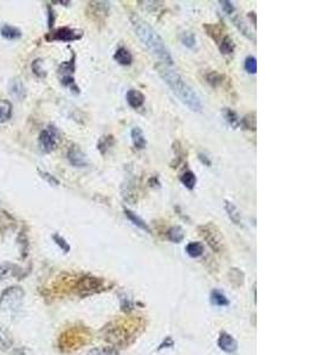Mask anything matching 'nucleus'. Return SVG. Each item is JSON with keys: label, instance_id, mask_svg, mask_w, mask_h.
Returning <instances> with one entry per match:
<instances>
[{"label": "nucleus", "instance_id": "nucleus-10", "mask_svg": "<svg viewBox=\"0 0 316 355\" xmlns=\"http://www.w3.org/2000/svg\"><path fill=\"white\" fill-rule=\"evenodd\" d=\"M67 160H69V162L71 163L73 167L82 168L88 165L85 154L77 146H72L67 150Z\"/></svg>", "mask_w": 316, "mask_h": 355}, {"label": "nucleus", "instance_id": "nucleus-38", "mask_svg": "<svg viewBox=\"0 0 316 355\" xmlns=\"http://www.w3.org/2000/svg\"><path fill=\"white\" fill-rule=\"evenodd\" d=\"M109 140H112V137H103L102 139H101L100 142H99V144H97V148L101 150L104 154V152H106V149H108L109 146H110V143H109Z\"/></svg>", "mask_w": 316, "mask_h": 355}, {"label": "nucleus", "instance_id": "nucleus-4", "mask_svg": "<svg viewBox=\"0 0 316 355\" xmlns=\"http://www.w3.org/2000/svg\"><path fill=\"white\" fill-rule=\"evenodd\" d=\"M73 72H75V55H72L71 61L61 64L58 68V75H60L61 83L64 86L69 88L73 94H79V88L73 78Z\"/></svg>", "mask_w": 316, "mask_h": 355}, {"label": "nucleus", "instance_id": "nucleus-12", "mask_svg": "<svg viewBox=\"0 0 316 355\" xmlns=\"http://www.w3.org/2000/svg\"><path fill=\"white\" fill-rule=\"evenodd\" d=\"M218 346H219L220 350L225 352V353H230V354L235 353L238 348L237 341H236L231 335L225 332L220 333L219 338H218Z\"/></svg>", "mask_w": 316, "mask_h": 355}, {"label": "nucleus", "instance_id": "nucleus-7", "mask_svg": "<svg viewBox=\"0 0 316 355\" xmlns=\"http://www.w3.org/2000/svg\"><path fill=\"white\" fill-rule=\"evenodd\" d=\"M200 234L202 238L206 240L211 249L214 250V252H220L223 249V238L220 231L218 230L217 226H214L213 224H207L205 226H201Z\"/></svg>", "mask_w": 316, "mask_h": 355}, {"label": "nucleus", "instance_id": "nucleus-1", "mask_svg": "<svg viewBox=\"0 0 316 355\" xmlns=\"http://www.w3.org/2000/svg\"><path fill=\"white\" fill-rule=\"evenodd\" d=\"M130 24L140 42L148 49V51L153 56H155L160 61L159 63L173 68L174 60L172 57L170 49L167 48L166 43L161 38L160 35L147 21L141 19L140 17L135 14L130 15Z\"/></svg>", "mask_w": 316, "mask_h": 355}, {"label": "nucleus", "instance_id": "nucleus-5", "mask_svg": "<svg viewBox=\"0 0 316 355\" xmlns=\"http://www.w3.org/2000/svg\"><path fill=\"white\" fill-rule=\"evenodd\" d=\"M83 37V31L71 29V27H60L45 36L48 42H64L70 43L79 41Z\"/></svg>", "mask_w": 316, "mask_h": 355}, {"label": "nucleus", "instance_id": "nucleus-26", "mask_svg": "<svg viewBox=\"0 0 316 355\" xmlns=\"http://www.w3.org/2000/svg\"><path fill=\"white\" fill-rule=\"evenodd\" d=\"M18 244H19L21 258L25 259L27 255H29V238H27L26 233L24 231H20L19 236H18Z\"/></svg>", "mask_w": 316, "mask_h": 355}, {"label": "nucleus", "instance_id": "nucleus-29", "mask_svg": "<svg viewBox=\"0 0 316 355\" xmlns=\"http://www.w3.org/2000/svg\"><path fill=\"white\" fill-rule=\"evenodd\" d=\"M211 303L218 307H224V305H229V299L226 298V296L219 292L218 290H213L211 292Z\"/></svg>", "mask_w": 316, "mask_h": 355}, {"label": "nucleus", "instance_id": "nucleus-9", "mask_svg": "<svg viewBox=\"0 0 316 355\" xmlns=\"http://www.w3.org/2000/svg\"><path fill=\"white\" fill-rule=\"evenodd\" d=\"M27 274H29V271H24L19 265L17 264L8 263V262L0 264V280H5L7 279V277H14V279L17 280H23Z\"/></svg>", "mask_w": 316, "mask_h": 355}, {"label": "nucleus", "instance_id": "nucleus-23", "mask_svg": "<svg viewBox=\"0 0 316 355\" xmlns=\"http://www.w3.org/2000/svg\"><path fill=\"white\" fill-rule=\"evenodd\" d=\"M180 183H182L184 186H185L187 190H193L195 187V184H197V177L195 174L191 171H186L184 172L182 175H180Z\"/></svg>", "mask_w": 316, "mask_h": 355}, {"label": "nucleus", "instance_id": "nucleus-3", "mask_svg": "<svg viewBox=\"0 0 316 355\" xmlns=\"http://www.w3.org/2000/svg\"><path fill=\"white\" fill-rule=\"evenodd\" d=\"M24 290L21 286L12 285L6 288L0 295V309L1 310H16L23 302Z\"/></svg>", "mask_w": 316, "mask_h": 355}, {"label": "nucleus", "instance_id": "nucleus-27", "mask_svg": "<svg viewBox=\"0 0 316 355\" xmlns=\"http://www.w3.org/2000/svg\"><path fill=\"white\" fill-rule=\"evenodd\" d=\"M167 237L171 242L180 243L184 238H185V232H184V230L180 226H174L168 230Z\"/></svg>", "mask_w": 316, "mask_h": 355}, {"label": "nucleus", "instance_id": "nucleus-40", "mask_svg": "<svg viewBox=\"0 0 316 355\" xmlns=\"http://www.w3.org/2000/svg\"><path fill=\"white\" fill-rule=\"evenodd\" d=\"M24 352H25V350H24V348H17V350L13 351V353H12V355H24Z\"/></svg>", "mask_w": 316, "mask_h": 355}, {"label": "nucleus", "instance_id": "nucleus-16", "mask_svg": "<svg viewBox=\"0 0 316 355\" xmlns=\"http://www.w3.org/2000/svg\"><path fill=\"white\" fill-rule=\"evenodd\" d=\"M130 137H131V142H133L134 147L136 148V149H145L147 146V140L143 132L141 131V128L135 127L131 129Z\"/></svg>", "mask_w": 316, "mask_h": 355}, {"label": "nucleus", "instance_id": "nucleus-25", "mask_svg": "<svg viewBox=\"0 0 316 355\" xmlns=\"http://www.w3.org/2000/svg\"><path fill=\"white\" fill-rule=\"evenodd\" d=\"M223 114H224V117H225L226 122H228L233 129L238 128L239 126H241V119H239V116L237 115V113L233 112L232 109H229V108H224Z\"/></svg>", "mask_w": 316, "mask_h": 355}, {"label": "nucleus", "instance_id": "nucleus-15", "mask_svg": "<svg viewBox=\"0 0 316 355\" xmlns=\"http://www.w3.org/2000/svg\"><path fill=\"white\" fill-rule=\"evenodd\" d=\"M10 92L11 95L17 100L23 101L26 96V89L24 86L20 78H13L10 82Z\"/></svg>", "mask_w": 316, "mask_h": 355}, {"label": "nucleus", "instance_id": "nucleus-14", "mask_svg": "<svg viewBox=\"0 0 316 355\" xmlns=\"http://www.w3.org/2000/svg\"><path fill=\"white\" fill-rule=\"evenodd\" d=\"M224 209H225L226 213H228L230 220L232 221L233 224L236 225H242V214L241 211H239L237 206L235 205L232 202H229V200H225L224 202Z\"/></svg>", "mask_w": 316, "mask_h": 355}, {"label": "nucleus", "instance_id": "nucleus-18", "mask_svg": "<svg viewBox=\"0 0 316 355\" xmlns=\"http://www.w3.org/2000/svg\"><path fill=\"white\" fill-rule=\"evenodd\" d=\"M0 35L4 37L5 39H7V41H17L21 37V31L16 26L5 24V25L0 27Z\"/></svg>", "mask_w": 316, "mask_h": 355}, {"label": "nucleus", "instance_id": "nucleus-24", "mask_svg": "<svg viewBox=\"0 0 316 355\" xmlns=\"http://www.w3.org/2000/svg\"><path fill=\"white\" fill-rule=\"evenodd\" d=\"M186 252L190 257L198 258V257H200V256H202V254H204V245H202L200 242H192V243L187 244Z\"/></svg>", "mask_w": 316, "mask_h": 355}, {"label": "nucleus", "instance_id": "nucleus-31", "mask_svg": "<svg viewBox=\"0 0 316 355\" xmlns=\"http://www.w3.org/2000/svg\"><path fill=\"white\" fill-rule=\"evenodd\" d=\"M31 69L33 73H35L37 77H39V78H44V77L47 76V71L43 69V60H41V58H37V60L32 62Z\"/></svg>", "mask_w": 316, "mask_h": 355}, {"label": "nucleus", "instance_id": "nucleus-20", "mask_svg": "<svg viewBox=\"0 0 316 355\" xmlns=\"http://www.w3.org/2000/svg\"><path fill=\"white\" fill-rule=\"evenodd\" d=\"M180 41L186 48L191 49V50H197V37L193 32L190 31H184L180 33Z\"/></svg>", "mask_w": 316, "mask_h": 355}, {"label": "nucleus", "instance_id": "nucleus-39", "mask_svg": "<svg viewBox=\"0 0 316 355\" xmlns=\"http://www.w3.org/2000/svg\"><path fill=\"white\" fill-rule=\"evenodd\" d=\"M48 14H49V20H48L49 27L52 29V26H54V23H55V13L51 6H48Z\"/></svg>", "mask_w": 316, "mask_h": 355}, {"label": "nucleus", "instance_id": "nucleus-2", "mask_svg": "<svg viewBox=\"0 0 316 355\" xmlns=\"http://www.w3.org/2000/svg\"><path fill=\"white\" fill-rule=\"evenodd\" d=\"M156 69H158L159 75L164 79V82L170 86L172 92L179 98L183 104H185L192 112H201L202 103L200 97L198 96L194 89L190 84H187L185 79L176 70L172 69L171 67L164 66L161 63L156 64Z\"/></svg>", "mask_w": 316, "mask_h": 355}, {"label": "nucleus", "instance_id": "nucleus-32", "mask_svg": "<svg viewBox=\"0 0 316 355\" xmlns=\"http://www.w3.org/2000/svg\"><path fill=\"white\" fill-rule=\"evenodd\" d=\"M223 79H224V76L220 75V73L217 72V71H211V72H208L206 75L207 83L212 86L220 85L223 83Z\"/></svg>", "mask_w": 316, "mask_h": 355}, {"label": "nucleus", "instance_id": "nucleus-34", "mask_svg": "<svg viewBox=\"0 0 316 355\" xmlns=\"http://www.w3.org/2000/svg\"><path fill=\"white\" fill-rule=\"evenodd\" d=\"M87 355H119V352L114 348H94V350L89 351Z\"/></svg>", "mask_w": 316, "mask_h": 355}, {"label": "nucleus", "instance_id": "nucleus-21", "mask_svg": "<svg viewBox=\"0 0 316 355\" xmlns=\"http://www.w3.org/2000/svg\"><path fill=\"white\" fill-rule=\"evenodd\" d=\"M12 103L7 100H0V123H4L11 119Z\"/></svg>", "mask_w": 316, "mask_h": 355}, {"label": "nucleus", "instance_id": "nucleus-22", "mask_svg": "<svg viewBox=\"0 0 316 355\" xmlns=\"http://www.w3.org/2000/svg\"><path fill=\"white\" fill-rule=\"evenodd\" d=\"M218 44H219V51L223 55H226V56L232 55L233 51H235V43H233L231 37L224 36Z\"/></svg>", "mask_w": 316, "mask_h": 355}, {"label": "nucleus", "instance_id": "nucleus-6", "mask_svg": "<svg viewBox=\"0 0 316 355\" xmlns=\"http://www.w3.org/2000/svg\"><path fill=\"white\" fill-rule=\"evenodd\" d=\"M60 140V132L57 131V128H55L54 126H49L39 134V147L44 153H51L57 148Z\"/></svg>", "mask_w": 316, "mask_h": 355}, {"label": "nucleus", "instance_id": "nucleus-36", "mask_svg": "<svg viewBox=\"0 0 316 355\" xmlns=\"http://www.w3.org/2000/svg\"><path fill=\"white\" fill-rule=\"evenodd\" d=\"M38 172H39V174H41V177H42L43 179H44L45 181H48L49 184L52 185V186H58V185H60V181H58L57 179L54 177V175H51L50 173H47V172H44V171H41V169H39Z\"/></svg>", "mask_w": 316, "mask_h": 355}, {"label": "nucleus", "instance_id": "nucleus-17", "mask_svg": "<svg viewBox=\"0 0 316 355\" xmlns=\"http://www.w3.org/2000/svg\"><path fill=\"white\" fill-rule=\"evenodd\" d=\"M113 57H114L115 62H118L119 64H121V66L124 67L130 66V64L133 63V56H131L129 50H127L126 48H119L118 50L115 51Z\"/></svg>", "mask_w": 316, "mask_h": 355}, {"label": "nucleus", "instance_id": "nucleus-11", "mask_svg": "<svg viewBox=\"0 0 316 355\" xmlns=\"http://www.w3.org/2000/svg\"><path fill=\"white\" fill-rule=\"evenodd\" d=\"M232 21L235 24V26L237 27L239 32L243 35L245 38H248L249 41H253V43L256 42V36H254V32L251 30V27L249 24L245 21L243 17H241L239 14H233L232 15Z\"/></svg>", "mask_w": 316, "mask_h": 355}, {"label": "nucleus", "instance_id": "nucleus-8", "mask_svg": "<svg viewBox=\"0 0 316 355\" xmlns=\"http://www.w3.org/2000/svg\"><path fill=\"white\" fill-rule=\"evenodd\" d=\"M103 286V281L96 277H83L76 283V290L81 295H89L96 292Z\"/></svg>", "mask_w": 316, "mask_h": 355}, {"label": "nucleus", "instance_id": "nucleus-37", "mask_svg": "<svg viewBox=\"0 0 316 355\" xmlns=\"http://www.w3.org/2000/svg\"><path fill=\"white\" fill-rule=\"evenodd\" d=\"M219 4L222 5L223 10L226 12L229 15H233L235 13V6L231 1H228V0H223V1H219Z\"/></svg>", "mask_w": 316, "mask_h": 355}, {"label": "nucleus", "instance_id": "nucleus-41", "mask_svg": "<svg viewBox=\"0 0 316 355\" xmlns=\"http://www.w3.org/2000/svg\"><path fill=\"white\" fill-rule=\"evenodd\" d=\"M253 18V26H256V14H254V12H251V13H249V18Z\"/></svg>", "mask_w": 316, "mask_h": 355}, {"label": "nucleus", "instance_id": "nucleus-28", "mask_svg": "<svg viewBox=\"0 0 316 355\" xmlns=\"http://www.w3.org/2000/svg\"><path fill=\"white\" fill-rule=\"evenodd\" d=\"M12 344H13V340L11 339L10 334H8L7 332H5V330L0 327V351L1 352L8 351Z\"/></svg>", "mask_w": 316, "mask_h": 355}, {"label": "nucleus", "instance_id": "nucleus-30", "mask_svg": "<svg viewBox=\"0 0 316 355\" xmlns=\"http://www.w3.org/2000/svg\"><path fill=\"white\" fill-rule=\"evenodd\" d=\"M241 125L243 126L245 129H248V131H256V114H248L247 116H244L243 119L241 120Z\"/></svg>", "mask_w": 316, "mask_h": 355}, {"label": "nucleus", "instance_id": "nucleus-19", "mask_svg": "<svg viewBox=\"0 0 316 355\" xmlns=\"http://www.w3.org/2000/svg\"><path fill=\"white\" fill-rule=\"evenodd\" d=\"M125 214H126V217L129 219L131 223L135 225V226L141 228V230L146 231V232H150V228L148 225L145 223V220H143V219H141L139 215H136V213H134L133 211H130V210H128V209H125Z\"/></svg>", "mask_w": 316, "mask_h": 355}, {"label": "nucleus", "instance_id": "nucleus-33", "mask_svg": "<svg viewBox=\"0 0 316 355\" xmlns=\"http://www.w3.org/2000/svg\"><path fill=\"white\" fill-rule=\"evenodd\" d=\"M52 239H54V242L56 243L58 246H60V249L62 250L64 254H67V252L70 251V245H69V243H67L66 240L64 239L62 236H61V234L54 233V234H52Z\"/></svg>", "mask_w": 316, "mask_h": 355}, {"label": "nucleus", "instance_id": "nucleus-35", "mask_svg": "<svg viewBox=\"0 0 316 355\" xmlns=\"http://www.w3.org/2000/svg\"><path fill=\"white\" fill-rule=\"evenodd\" d=\"M244 68H245V70L248 71V72L253 73V75H254V73L257 72V61H256V57H253V56H248L247 60H245V62H244Z\"/></svg>", "mask_w": 316, "mask_h": 355}, {"label": "nucleus", "instance_id": "nucleus-13", "mask_svg": "<svg viewBox=\"0 0 316 355\" xmlns=\"http://www.w3.org/2000/svg\"><path fill=\"white\" fill-rule=\"evenodd\" d=\"M126 100H127L128 104L131 108H134V109H139L143 106V103H145V95L142 94V92L139 90H135V89H130L129 91L127 92V95H126Z\"/></svg>", "mask_w": 316, "mask_h": 355}]
</instances>
